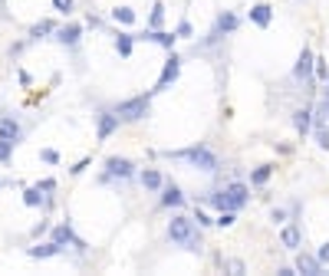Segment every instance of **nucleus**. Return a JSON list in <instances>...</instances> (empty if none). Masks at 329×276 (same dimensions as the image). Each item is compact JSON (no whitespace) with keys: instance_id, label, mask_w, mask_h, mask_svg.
I'll return each instance as SVG.
<instances>
[{"instance_id":"1","label":"nucleus","mask_w":329,"mask_h":276,"mask_svg":"<svg viewBox=\"0 0 329 276\" xmlns=\"http://www.w3.org/2000/svg\"><path fill=\"white\" fill-rule=\"evenodd\" d=\"M168 237H172L174 244H181L184 250L201 253V237H198V230H194V221H188V217H174V221L168 224Z\"/></svg>"},{"instance_id":"2","label":"nucleus","mask_w":329,"mask_h":276,"mask_svg":"<svg viewBox=\"0 0 329 276\" xmlns=\"http://www.w3.org/2000/svg\"><path fill=\"white\" fill-rule=\"evenodd\" d=\"M211 204L220 207V211H237V207L247 204V188H244V184H230L228 191H218V194L211 197Z\"/></svg>"},{"instance_id":"3","label":"nucleus","mask_w":329,"mask_h":276,"mask_svg":"<svg viewBox=\"0 0 329 276\" xmlns=\"http://www.w3.org/2000/svg\"><path fill=\"white\" fill-rule=\"evenodd\" d=\"M148 112V95H138V99H128V102H118L116 105V115L118 122H135Z\"/></svg>"},{"instance_id":"4","label":"nucleus","mask_w":329,"mask_h":276,"mask_svg":"<svg viewBox=\"0 0 329 276\" xmlns=\"http://www.w3.org/2000/svg\"><path fill=\"white\" fill-rule=\"evenodd\" d=\"M178 158H184L188 165L201 168V171H218V158H214V151H208V148H188V151H181Z\"/></svg>"},{"instance_id":"5","label":"nucleus","mask_w":329,"mask_h":276,"mask_svg":"<svg viewBox=\"0 0 329 276\" xmlns=\"http://www.w3.org/2000/svg\"><path fill=\"white\" fill-rule=\"evenodd\" d=\"M178 69H181V59H178V56H172V59L164 63L162 79H158V86H155V89H168V82H174V79H178Z\"/></svg>"},{"instance_id":"6","label":"nucleus","mask_w":329,"mask_h":276,"mask_svg":"<svg viewBox=\"0 0 329 276\" xmlns=\"http://www.w3.org/2000/svg\"><path fill=\"white\" fill-rule=\"evenodd\" d=\"M296 270H300V273H306V276H320L322 273V263L316 260V257H310V253H300V257H296Z\"/></svg>"},{"instance_id":"7","label":"nucleus","mask_w":329,"mask_h":276,"mask_svg":"<svg viewBox=\"0 0 329 276\" xmlns=\"http://www.w3.org/2000/svg\"><path fill=\"white\" fill-rule=\"evenodd\" d=\"M310 72H313V53L310 49H303L296 59V69H293V76L296 79H310Z\"/></svg>"},{"instance_id":"8","label":"nucleus","mask_w":329,"mask_h":276,"mask_svg":"<svg viewBox=\"0 0 329 276\" xmlns=\"http://www.w3.org/2000/svg\"><path fill=\"white\" fill-rule=\"evenodd\" d=\"M106 168H109L112 178H128V174H132V165H128L126 158H109V161H106Z\"/></svg>"},{"instance_id":"9","label":"nucleus","mask_w":329,"mask_h":276,"mask_svg":"<svg viewBox=\"0 0 329 276\" xmlns=\"http://www.w3.org/2000/svg\"><path fill=\"white\" fill-rule=\"evenodd\" d=\"M116 128H118V115L116 112H106V115L99 118V138H109Z\"/></svg>"},{"instance_id":"10","label":"nucleus","mask_w":329,"mask_h":276,"mask_svg":"<svg viewBox=\"0 0 329 276\" xmlns=\"http://www.w3.org/2000/svg\"><path fill=\"white\" fill-rule=\"evenodd\" d=\"M53 244H56V247H63V244H76V247H82L76 237H72V230L66 227V224H60V227L53 230Z\"/></svg>"},{"instance_id":"11","label":"nucleus","mask_w":329,"mask_h":276,"mask_svg":"<svg viewBox=\"0 0 329 276\" xmlns=\"http://www.w3.org/2000/svg\"><path fill=\"white\" fill-rule=\"evenodd\" d=\"M0 138H10V142L20 138V125H16L14 118H0Z\"/></svg>"},{"instance_id":"12","label":"nucleus","mask_w":329,"mask_h":276,"mask_svg":"<svg viewBox=\"0 0 329 276\" xmlns=\"http://www.w3.org/2000/svg\"><path fill=\"white\" fill-rule=\"evenodd\" d=\"M60 253V247L56 244H43V247H30V257L33 260H46V257H56Z\"/></svg>"},{"instance_id":"13","label":"nucleus","mask_w":329,"mask_h":276,"mask_svg":"<svg viewBox=\"0 0 329 276\" xmlns=\"http://www.w3.org/2000/svg\"><path fill=\"white\" fill-rule=\"evenodd\" d=\"M280 240H283V247H286V250H296V247H300V230H296V227H283Z\"/></svg>"},{"instance_id":"14","label":"nucleus","mask_w":329,"mask_h":276,"mask_svg":"<svg viewBox=\"0 0 329 276\" xmlns=\"http://www.w3.org/2000/svg\"><path fill=\"white\" fill-rule=\"evenodd\" d=\"M270 16H274V13H270V7H266V3H260V7L250 10V20H254L257 26H266V23H270Z\"/></svg>"},{"instance_id":"15","label":"nucleus","mask_w":329,"mask_h":276,"mask_svg":"<svg viewBox=\"0 0 329 276\" xmlns=\"http://www.w3.org/2000/svg\"><path fill=\"white\" fill-rule=\"evenodd\" d=\"M56 39H60V43H70V46H72V43H76V39H79V26H76V23L63 26V30L56 33Z\"/></svg>"},{"instance_id":"16","label":"nucleus","mask_w":329,"mask_h":276,"mask_svg":"<svg viewBox=\"0 0 329 276\" xmlns=\"http://www.w3.org/2000/svg\"><path fill=\"white\" fill-rule=\"evenodd\" d=\"M164 204H168V207H172V204L181 207V204H184V194H181V191L172 184V188H164Z\"/></svg>"},{"instance_id":"17","label":"nucleus","mask_w":329,"mask_h":276,"mask_svg":"<svg viewBox=\"0 0 329 276\" xmlns=\"http://www.w3.org/2000/svg\"><path fill=\"white\" fill-rule=\"evenodd\" d=\"M142 184H145L148 191H158L162 188V174L158 171H142Z\"/></svg>"},{"instance_id":"18","label":"nucleus","mask_w":329,"mask_h":276,"mask_svg":"<svg viewBox=\"0 0 329 276\" xmlns=\"http://www.w3.org/2000/svg\"><path fill=\"white\" fill-rule=\"evenodd\" d=\"M116 49H118V56H128V53H132V36H128V33H118V36H116Z\"/></svg>"},{"instance_id":"19","label":"nucleus","mask_w":329,"mask_h":276,"mask_svg":"<svg viewBox=\"0 0 329 276\" xmlns=\"http://www.w3.org/2000/svg\"><path fill=\"white\" fill-rule=\"evenodd\" d=\"M234 26H237V16H234V13H224V16L218 20V30H224V33H230Z\"/></svg>"},{"instance_id":"20","label":"nucleus","mask_w":329,"mask_h":276,"mask_svg":"<svg viewBox=\"0 0 329 276\" xmlns=\"http://www.w3.org/2000/svg\"><path fill=\"white\" fill-rule=\"evenodd\" d=\"M112 16H116L118 23H132V20H135V13H132L128 7H118V10H112Z\"/></svg>"},{"instance_id":"21","label":"nucleus","mask_w":329,"mask_h":276,"mask_svg":"<svg viewBox=\"0 0 329 276\" xmlns=\"http://www.w3.org/2000/svg\"><path fill=\"white\" fill-rule=\"evenodd\" d=\"M14 145L16 142H10V138H0V161H7V158L14 155Z\"/></svg>"},{"instance_id":"22","label":"nucleus","mask_w":329,"mask_h":276,"mask_svg":"<svg viewBox=\"0 0 329 276\" xmlns=\"http://www.w3.org/2000/svg\"><path fill=\"white\" fill-rule=\"evenodd\" d=\"M145 39H155V43H162V46H172V43H174L172 33H148Z\"/></svg>"},{"instance_id":"23","label":"nucleus","mask_w":329,"mask_h":276,"mask_svg":"<svg viewBox=\"0 0 329 276\" xmlns=\"http://www.w3.org/2000/svg\"><path fill=\"white\" fill-rule=\"evenodd\" d=\"M24 201H26V204H40V201H43V194H40V188H30V191H26V194H24Z\"/></svg>"},{"instance_id":"24","label":"nucleus","mask_w":329,"mask_h":276,"mask_svg":"<svg viewBox=\"0 0 329 276\" xmlns=\"http://www.w3.org/2000/svg\"><path fill=\"white\" fill-rule=\"evenodd\" d=\"M293 122H296L300 132H306V128H310V112H296V118H293Z\"/></svg>"},{"instance_id":"25","label":"nucleus","mask_w":329,"mask_h":276,"mask_svg":"<svg viewBox=\"0 0 329 276\" xmlns=\"http://www.w3.org/2000/svg\"><path fill=\"white\" fill-rule=\"evenodd\" d=\"M162 20H164V7L155 3V10H152V26H162Z\"/></svg>"},{"instance_id":"26","label":"nucleus","mask_w":329,"mask_h":276,"mask_svg":"<svg viewBox=\"0 0 329 276\" xmlns=\"http://www.w3.org/2000/svg\"><path fill=\"white\" fill-rule=\"evenodd\" d=\"M50 30H53V23H50V20H40V23L33 26L30 33H33V36H40V33H50Z\"/></svg>"},{"instance_id":"27","label":"nucleus","mask_w":329,"mask_h":276,"mask_svg":"<svg viewBox=\"0 0 329 276\" xmlns=\"http://www.w3.org/2000/svg\"><path fill=\"white\" fill-rule=\"evenodd\" d=\"M53 7L60 10V13H70V10H72V0H53Z\"/></svg>"},{"instance_id":"28","label":"nucleus","mask_w":329,"mask_h":276,"mask_svg":"<svg viewBox=\"0 0 329 276\" xmlns=\"http://www.w3.org/2000/svg\"><path fill=\"white\" fill-rule=\"evenodd\" d=\"M218 224H220V227H230V224H234V211H224L218 217Z\"/></svg>"},{"instance_id":"29","label":"nucleus","mask_w":329,"mask_h":276,"mask_svg":"<svg viewBox=\"0 0 329 276\" xmlns=\"http://www.w3.org/2000/svg\"><path fill=\"white\" fill-rule=\"evenodd\" d=\"M266 178H270V168H257V174H254V181H257V184H264Z\"/></svg>"},{"instance_id":"30","label":"nucleus","mask_w":329,"mask_h":276,"mask_svg":"<svg viewBox=\"0 0 329 276\" xmlns=\"http://www.w3.org/2000/svg\"><path fill=\"white\" fill-rule=\"evenodd\" d=\"M43 161H46V165H56V161H60V155H56V151H43Z\"/></svg>"},{"instance_id":"31","label":"nucleus","mask_w":329,"mask_h":276,"mask_svg":"<svg viewBox=\"0 0 329 276\" xmlns=\"http://www.w3.org/2000/svg\"><path fill=\"white\" fill-rule=\"evenodd\" d=\"M313 63H316V76H320V79H326L329 72H326V66H322V59H313Z\"/></svg>"},{"instance_id":"32","label":"nucleus","mask_w":329,"mask_h":276,"mask_svg":"<svg viewBox=\"0 0 329 276\" xmlns=\"http://www.w3.org/2000/svg\"><path fill=\"white\" fill-rule=\"evenodd\" d=\"M320 145H322V148H329V132H326V128H320Z\"/></svg>"},{"instance_id":"33","label":"nucleus","mask_w":329,"mask_h":276,"mask_svg":"<svg viewBox=\"0 0 329 276\" xmlns=\"http://www.w3.org/2000/svg\"><path fill=\"white\" fill-rule=\"evenodd\" d=\"M320 263H329V244H322V250H320Z\"/></svg>"},{"instance_id":"34","label":"nucleus","mask_w":329,"mask_h":276,"mask_svg":"<svg viewBox=\"0 0 329 276\" xmlns=\"http://www.w3.org/2000/svg\"><path fill=\"white\" fill-rule=\"evenodd\" d=\"M320 118H329V99H326V102L320 105Z\"/></svg>"},{"instance_id":"35","label":"nucleus","mask_w":329,"mask_h":276,"mask_svg":"<svg viewBox=\"0 0 329 276\" xmlns=\"http://www.w3.org/2000/svg\"><path fill=\"white\" fill-rule=\"evenodd\" d=\"M326 82H329V76H326Z\"/></svg>"}]
</instances>
